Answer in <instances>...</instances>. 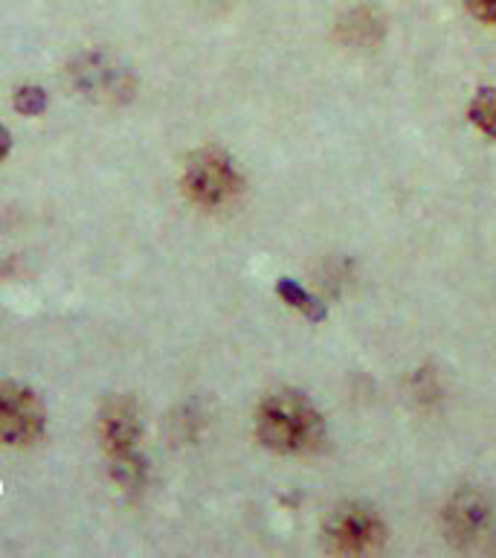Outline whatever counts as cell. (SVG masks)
Wrapping results in <instances>:
<instances>
[{"label": "cell", "mask_w": 496, "mask_h": 558, "mask_svg": "<svg viewBox=\"0 0 496 558\" xmlns=\"http://www.w3.org/2000/svg\"><path fill=\"white\" fill-rule=\"evenodd\" d=\"M9 148H12V134H9L7 125H0V160L9 155Z\"/></svg>", "instance_id": "cell-12"}, {"label": "cell", "mask_w": 496, "mask_h": 558, "mask_svg": "<svg viewBox=\"0 0 496 558\" xmlns=\"http://www.w3.org/2000/svg\"><path fill=\"white\" fill-rule=\"evenodd\" d=\"M15 108L26 117H38L47 108V94L41 87H21L15 94Z\"/></svg>", "instance_id": "cell-10"}, {"label": "cell", "mask_w": 496, "mask_h": 558, "mask_svg": "<svg viewBox=\"0 0 496 558\" xmlns=\"http://www.w3.org/2000/svg\"><path fill=\"white\" fill-rule=\"evenodd\" d=\"M470 9V15L485 21V24H496V0H464Z\"/></svg>", "instance_id": "cell-11"}, {"label": "cell", "mask_w": 496, "mask_h": 558, "mask_svg": "<svg viewBox=\"0 0 496 558\" xmlns=\"http://www.w3.org/2000/svg\"><path fill=\"white\" fill-rule=\"evenodd\" d=\"M47 413L29 387L15 381L0 384V442L12 448L33 445L44 434Z\"/></svg>", "instance_id": "cell-3"}, {"label": "cell", "mask_w": 496, "mask_h": 558, "mask_svg": "<svg viewBox=\"0 0 496 558\" xmlns=\"http://www.w3.org/2000/svg\"><path fill=\"white\" fill-rule=\"evenodd\" d=\"M470 120L485 131L487 137H496V87H482L470 102Z\"/></svg>", "instance_id": "cell-7"}, {"label": "cell", "mask_w": 496, "mask_h": 558, "mask_svg": "<svg viewBox=\"0 0 496 558\" xmlns=\"http://www.w3.org/2000/svg\"><path fill=\"white\" fill-rule=\"evenodd\" d=\"M386 538V526L381 518L360 504H346L334 509L325 521V541L328 549L343 553V556H360L381 547Z\"/></svg>", "instance_id": "cell-4"}, {"label": "cell", "mask_w": 496, "mask_h": 558, "mask_svg": "<svg viewBox=\"0 0 496 558\" xmlns=\"http://www.w3.org/2000/svg\"><path fill=\"white\" fill-rule=\"evenodd\" d=\"M276 291L285 296L287 303L294 305V308H299L302 314H308L311 320H320L322 314H325V312H322V305L317 303V300H313V296L308 294L305 288H299L296 282H290V279H278Z\"/></svg>", "instance_id": "cell-9"}, {"label": "cell", "mask_w": 496, "mask_h": 558, "mask_svg": "<svg viewBox=\"0 0 496 558\" xmlns=\"http://www.w3.org/2000/svg\"><path fill=\"white\" fill-rule=\"evenodd\" d=\"M142 425H139L137 404L131 399H111L99 413V439L108 457L137 451Z\"/></svg>", "instance_id": "cell-5"}, {"label": "cell", "mask_w": 496, "mask_h": 558, "mask_svg": "<svg viewBox=\"0 0 496 558\" xmlns=\"http://www.w3.org/2000/svg\"><path fill=\"white\" fill-rule=\"evenodd\" d=\"M183 190L200 207H221L241 190V174L224 151L203 148L183 169Z\"/></svg>", "instance_id": "cell-2"}, {"label": "cell", "mask_w": 496, "mask_h": 558, "mask_svg": "<svg viewBox=\"0 0 496 558\" xmlns=\"http://www.w3.org/2000/svg\"><path fill=\"white\" fill-rule=\"evenodd\" d=\"M487 504L473 492H461L450 506H447V532L450 538H476L487 523Z\"/></svg>", "instance_id": "cell-6"}, {"label": "cell", "mask_w": 496, "mask_h": 558, "mask_svg": "<svg viewBox=\"0 0 496 558\" xmlns=\"http://www.w3.org/2000/svg\"><path fill=\"white\" fill-rule=\"evenodd\" d=\"M256 434L270 451L299 457V453H311L320 448L325 439V425H322L320 410L313 408L302 392L278 390L270 392L259 404Z\"/></svg>", "instance_id": "cell-1"}, {"label": "cell", "mask_w": 496, "mask_h": 558, "mask_svg": "<svg viewBox=\"0 0 496 558\" xmlns=\"http://www.w3.org/2000/svg\"><path fill=\"white\" fill-rule=\"evenodd\" d=\"M343 35L348 44H372L381 35V21L372 17V12L360 9L348 21H343Z\"/></svg>", "instance_id": "cell-8"}]
</instances>
